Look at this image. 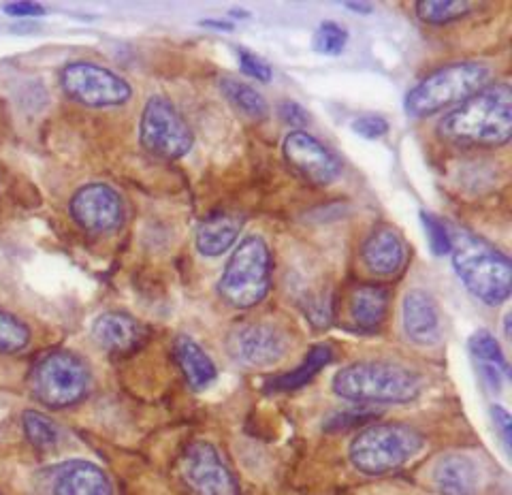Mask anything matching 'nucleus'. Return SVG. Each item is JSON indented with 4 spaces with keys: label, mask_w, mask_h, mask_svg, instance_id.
Here are the masks:
<instances>
[{
    "label": "nucleus",
    "mask_w": 512,
    "mask_h": 495,
    "mask_svg": "<svg viewBox=\"0 0 512 495\" xmlns=\"http://www.w3.org/2000/svg\"><path fill=\"white\" fill-rule=\"evenodd\" d=\"M438 135L459 148H500L512 137V90L491 84L463 101L438 124Z\"/></svg>",
    "instance_id": "1"
},
{
    "label": "nucleus",
    "mask_w": 512,
    "mask_h": 495,
    "mask_svg": "<svg viewBox=\"0 0 512 495\" xmlns=\"http://www.w3.org/2000/svg\"><path fill=\"white\" fill-rule=\"evenodd\" d=\"M333 393L357 404H408L421 395L423 380L391 361H357L333 376Z\"/></svg>",
    "instance_id": "2"
},
{
    "label": "nucleus",
    "mask_w": 512,
    "mask_h": 495,
    "mask_svg": "<svg viewBox=\"0 0 512 495\" xmlns=\"http://www.w3.org/2000/svg\"><path fill=\"white\" fill-rule=\"evenodd\" d=\"M453 237V267L463 286L485 306H502L512 291V263L485 239L459 231Z\"/></svg>",
    "instance_id": "3"
},
{
    "label": "nucleus",
    "mask_w": 512,
    "mask_h": 495,
    "mask_svg": "<svg viewBox=\"0 0 512 495\" xmlns=\"http://www.w3.org/2000/svg\"><path fill=\"white\" fill-rule=\"evenodd\" d=\"M425 438L406 423H374L361 429L348 446L352 466L367 476L389 474L423 451Z\"/></svg>",
    "instance_id": "4"
},
{
    "label": "nucleus",
    "mask_w": 512,
    "mask_h": 495,
    "mask_svg": "<svg viewBox=\"0 0 512 495\" xmlns=\"http://www.w3.org/2000/svg\"><path fill=\"white\" fill-rule=\"evenodd\" d=\"M489 77V67L476 60L446 65L429 73L406 94V114L412 118H427L457 103L461 105L474 97L478 90L489 86Z\"/></svg>",
    "instance_id": "5"
},
{
    "label": "nucleus",
    "mask_w": 512,
    "mask_h": 495,
    "mask_svg": "<svg viewBox=\"0 0 512 495\" xmlns=\"http://www.w3.org/2000/svg\"><path fill=\"white\" fill-rule=\"evenodd\" d=\"M271 289V250L261 235L244 237L218 280V295L237 310H250Z\"/></svg>",
    "instance_id": "6"
},
{
    "label": "nucleus",
    "mask_w": 512,
    "mask_h": 495,
    "mask_svg": "<svg viewBox=\"0 0 512 495\" xmlns=\"http://www.w3.org/2000/svg\"><path fill=\"white\" fill-rule=\"evenodd\" d=\"M92 374L88 363L73 350H52L30 372V389L52 410L71 408L90 393Z\"/></svg>",
    "instance_id": "7"
},
{
    "label": "nucleus",
    "mask_w": 512,
    "mask_h": 495,
    "mask_svg": "<svg viewBox=\"0 0 512 495\" xmlns=\"http://www.w3.org/2000/svg\"><path fill=\"white\" fill-rule=\"evenodd\" d=\"M141 148L165 161H178L192 150L195 135L188 122L167 97L154 94L141 111L139 120Z\"/></svg>",
    "instance_id": "8"
},
{
    "label": "nucleus",
    "mask_w": 512,
    "mask_h": 495,
    "mask_svg": "<svg viewBox=\"0 0 512 495\" xmlns=\"http://www.w3.org/2000/svg\"><path fill=\"white\" fill-rule=\"evenodd\" d=\"M60 86L71 101L86 107H118L133 97V88L124 77L88 60L64 65L60 71Z\"/></svg>",
    "instance_id": "9"
},
{
    "label": "nucleus",
    "mask_w": 512,
    "mask_h": 495,
    "mask_svg": "<svg viewBox=\"0 0 512 495\" xmlns=\"http://www.w3.org/2000/svg\"><path fill=\"white\" fill-rule=\"evenodd\" d=\"M288 346L291 342H288L286 331L265 321L239 323L224 340L229 357L250 370H267V367L278 365L286 357Z\"/></svg>",
    "instance_id": "10"
},
{
    "label": "nucleus",
    "mask_w": 512,
    "mask_h": 495,
    "mask_svg": "<svg viewBox=\"0 0 512 495\" xmlns=\"http://www.w3.org/2000/svg\"><path fill=\"white\" fill-rule=\"evenodd\" d=\"M180 472L192 495H242L233 470L212 442H190L182 455Z\"/></svg>",
    "instance_id": "11"
},
{
    "label": "nucleus",
    "mask_w": 512,
    "mask_h": 495,
    "mask_svg": "<svg viewBox=\"0 0 512 495\" xmlns=\"http://www.w3.org/2000/svg\"><path fill=\"white\" fill-rule=\"evenodd\" d=\"M69 212L88 233H114L124 225V201L116 188L103 182L79 188L69 203Z\"/></svg>",
    "instance_id": "12"
},
{
    "label": "nucleus",
    "mask_w": 512,
    "mask_h": 495,
    "mask_svg": "<svg viewBox=\"0 0 512 495\" xmlns=\"http://www.w3.org/2000/svg\"><path fill=\"white\" fill-rule=\"evenodd\" d=\"M284 158L303 178L318 186H329L340 178L342 163L325 143H320L306 131L288 133L282 143Z\"/></svg>",
    "instance_id": "13"
},
{
    "label": "nucleus",
    "mask_w": 512,
    "mask_h": 495,
    "mask_svg": "<svg viewBox=\"0 0 512 495\" xmlns=\"http://www.w3.org/2000/svg\"><path fill=\"white\" fill-rule=\"evenodd\" d=\"M43 495H114L103 468L86 459L62 461L41 476Z\"/></svg>",
    "instance_id": "14"
},
{
    "label": "nucleus",
    "mask_w": 512,
    "mask_h": 495,
    "mask_svg": "<svg viewBox=\"0 0 512 495\" xmlns=\"http://www.w3.org/2000/svg\"><path fill=\"white\" fill-rule=\"evenodd\" d=\"M402 323L408 340L416 346H436L442 340L438 303L423 289H412L406 293L402 303Z\"/></svg>",
    "instance_id": "15"
},
{
    "label": "nucleus",
    "mask_w": 512,
    "mask_h": 495,
    "mask_svg": "<svg viewBox=\"0 0 512 495\" xmlns=\"http://www.w3.org/2000/svg\"><path fill=\"white\" fill-rule=\"evenodd\" d=\"M148 338V329L126 312H105L92 323V340L111 355L137 350Z\"/></svg>",
    "instance_id": "16"
},
{
    "label": "nucleus",
    "mask_w": 512,
    "mask_h": 495,
    "mask_svg": "<svg viewBox=\"0 0 512 495\" xmlns=\"http://www.w3.org/2000/svg\"><path fill=\"white\" fill-rule=\"evenodd\" d=\"M431 483L440 495H476L480 489V470L472 457L448 453L431 468Z\"/></svg>",
    "instance_id": "17"
},
{
    "label": "nucleus",
    "mask_w": 512,
    "mask_h": 495,
    "mask_svg": "<svg viewBox=\"0 0 512 495\" xmlns=\"http://www.w3.org/2000/svg\"><path fill=\"white\" fill-rule=\"evenodd\" d=\"M363 265L376 276H393L406 263V246L397 231L376 229L361 248Z\"/></svg>",
    "instance_id": "18"
},
{
    "label": "nucleus",
    "mask_w": 512,
    "mask_h": 495,
    "mask_svg": "<svg viewBox=\"0 0 512 495\" xmlns=\"http://www.w3.org/2000/svg\"><path fill=\"white\" fill-rule=\"evenodd\" d=\"M391 293L387 286L380 284H361L350 293L348 314L352 323L361 331H376L389 314Z\"/></svg>",
    "instance_id": "19"
},
{
    "label": "nucleus",
    "mask_w": 512,
    "mask_h": 495,
    "mask_svg": "<svg viewBox=\"0 0 512 495\" xmlns=\"http://www.w3.org/2000/svg\"><path fill=\"white\" fill-rule=\"evenodd\" d=\"M173 355L190 389L205 391L214 385L218 378L216 363L190 335H178L173 344Z\"/></svg>",
    "instance_id": "20"
},
{
    "label": "nucleus",
    "mask_w": 512,
    "mask_h": 495,
    "mask_svg": "<svg viewBox=\"0 0 512 495\" xmlns=\"http://www.w3.org/2000/svg\"><path fill=\"white\" fill-rule=\"evenodd\" d=\"M239 231H242V218L235 214H212L207 216L197 231L195 244L203 257H220L233 248Z\"/></svg>",
    "instance_id": "21"
},
{
    "label": "nucleus",
    "mask_w": 512,
    "mask_h": 495,
    "mask_svg": "<svg viewBox=\"0 0 512 495\" xmlns=\"http://www.w3.org/2000/svg\"><path fill=\"white\" fill-rule=\"evenodd\" d=\"M333 359V350L329 344H316L310 348L308 357L303 359L293 372H286V374H280L276 378H271L267 382V389L269 391H295V389H301L306 387L308 382L323 370V367H327Z\"/></svg>",
    "instance_id": "22"
},
{
    "label": "nucleus",
    "mask_w": 512,
    "mask_h": 495,
    "mask_svg": "<svg viewBox=\"0 0 512 495\" xmlns=\"http://www.w3.org/2000/svg\"><path fill=\"white\" fill-rule=\"evenodd\" d=\"M220 92L222 97L227 99L239 114H244L250 120H265L269 114V105L263 94L252 88L246 82H239L233 77H222L220 79Z\"/></svg>",
    "instance_id": "23"
},
{
    "label": "nucleus",
    "mask_w": 512,
    "mask_h": 495,
    "mask_svg": "<svg viewBox=\"0 0 512 495\" xmlns=\"http://www.w3.org/2000/svg\"><path fill=\"white\" fill-rule=\"evenodd\" d=\"M416 18L429 26H446L457 22L472 11V5L466 0H419L414 5Z\"/></svg>",
    "instance_id": "24"
},
{
    "label": "nucleus",
    "mask_w": 512,
    "mask_h": 495,
    "mask_svg": "<svg viewBox=\"0 0 512 495\" xmlns=\"http://www.w3.org/2000/svg\"><path fill=\"white\" fill-rule=\"evenodd\" d=\"M22 427L26 440L39 451H50L60 442L58 425L39 410H26L22 414Z\"/></svg>",
    "instance_id": "25"
},
{
    "label": "nucleus",
    "mask_w": 512,
    "mask_h": 495,
    "mask_svg": "<svg viewBox=\"0 0 512 495\" xmlns=\"http://www.w3.org/2000/svg\"><path fill=\"white\" fill-rule=\"evenodd\" d=\"M468 348L478 365L495 367V370H500L502 374L508 376V361L504 357V350H502L500 342L493 338L491 331H487V329L476 331L468 340Z\"/></svg>",
    "instance_id": "26"
},
{
    "label": "nucleus",
    "mask_w": 512,
    "mask_h": 495,
    "mask_svg": "<svg viewBox=\"0 0 512 495\" xmlns=\"http://www.w3.org/2000/svg\"><path fill=\"white\" fill-rule=\"evenodd\" d=\"M30 344V329L18 316L0 310V353L13 355L20 353Z\"/></svg>",
    "instance_id": "27"
},
{
    "label": "nucleus",
    "mask_w": 512,
    "mask_h": 495,
    "mask_svg": "<svg viewBox=\"0 0 512 495\" xmlns=\"http://www.w3.org/2000/svg\"><path fill=\"white\" fill-rule=\"evenodd\" d=\"M348 45V30L338 22H323L312 35V50L323 56H340Z\"/></svg>",
    "instance_id": "28"
},
{
    "label": "nucleus",
    "mask_w": 512,
    "mask_h": 495,
    "mask_svg": "<svg viewBox=\"0 0 512 495\" xmlns=\"http://www.w3.org/2000/svg\"><path fill=\"white\" fill-rule=\"evenodd\" d=\"M421 222H423V229L427 233V242H429L431 252H434L436 257L451 254L453 237H451V233H448V227L444 225V222L429 212H421Z\"/></svg>",
    "instance_id": "29"
},
{
    "label": "nucleus",
    "mask_w": 512,
    "mask_h": 495,
    "mask_svg": "<svg viewBox=\"0 0 512 495\" xmlns=\"http://www.w3.org/2000/svg\"><path fill=\"white\" fill-rule=\"evenodd\" d=\"M350 129L363 139L376 141L389 133V122L387 118H382L378 114H365V116H359L357 120H352Z\"/></svg>",
    "instance_id": "30"
},
{
    "label": "nucleus",
    "mask_w": 512,
    "mask_h": 495,
    "mask_svg": "<svg viewBox=\"0 0 512 495\" xmlns=\"http://www.w3.org/2000/svg\"><path fill=\"white\" fill-rule=\"evenodd\" d=\"M237 58H239V69H242L252 79H259V82L267 84L271 75H274V71H271L267 62L252 52L237 50Z\"/></svg>",
    "instance_id": "31"
},
{
    "label": "nucleus",
    "mask_w": 512,
    "mask_h": 495,
    "mask_svg": "<svg viewBox=\"0 0 512 495\" xmlns=\"http://www.w3.org/2000/svg\"><path fill=\"white\" fill-rule=\"evenodd\" d=\"M374 414L367 410H344V412H335L325 421L323 429L327 431H340V429H348V427H357L363 425L367 421H372Z\"/></svg>",
    "instance_id": "32"
},
{
    "label": "nucleus",
    "mask_w": 512,
    "mask_h": 495,
    "mask_svg": "<svg viewBox=\"0 0 512 495\" xmlns=\"http://www.w3.org/2000/svg\"><path fill=\"white\" fill-rule=\"evenodd\" d=\"M278 118L286 126H291V129H295V131H301L303 126H306L308 120H310L308 111L303 109L299 103H295V101H282V103H278Z\"/></svg>",
    "instance_id": "33"
},
{
    "label": "nucleus",
    "mask_w": 512,
    "mask_h": 495,
    "mask_svg": "<svg viewBox=\"0 0 512 495\" xmlns=\"http://www.w3.org/2000/svg\"><path fill=\"white\" fill-rule=\"evenodd\" d=\"M491 419L495 429H498V434L506 446V451H510V444H512V419L508 410H504L502 406H491Z\"/></svg>",
    "instance_id": "34"
},
{
    "label": "nucleus",
    "mask_w": 512,
    "mask_h": 495,
    "mask_svg": "<svg viewBox=\"0 0 512 495\" xmlns=\"http://www.w3.org/2000/svg\"><path fill=\"white\" fill-rule=\"evenodd\" d=\"M3 11L11 18H41L47 13L39 3H7L3 5Z\"/></svg>",
    "instance_id": "35"
},
{
    "label": "nucleus",
    "mask_w": 512,
    "mask_h": 495,
    "mask_svg": "<svg viewBox=\"0 0 512 495\" xmlns=\"http://www.w3.org/2000/svg\"><path fill=\"white\" fill-rule=\"evenodd\" d=\"M201 26L214 28V30H227V33H231V30H233V24H231V22H220V20H203Z\"/></svg>",
    "instance_id": "36"
},
{
    "label": "nucleus",
    "mask_w": 512,
    "mask_h": 495,
    "mask_svg": "<svg viewBox=\"0 0 512 495\" xmlns=\"http://www.w3.org/2000/svg\"><path fill=\"white\" fill-rule=\"evenodd\" d=\"M344 7L355 11V13H365V15L374 11V5H370V3H344Z\"/></svg>",
    "instance_id": "37"
},
{
    "label": "nucleus",
    "mask_w": 512,
    "mask_h": 495,
    "mask_svg": "<svg viewBox=\"0 0 512 495\" xmlns=\"http://www.w3.org/2000/svg\"><path fill=\"white\" fill-rule=\"evenodd\" d=\"M231 15H233V18H248V13H244V11H237V9H233V11H231Z\"/></svg>",
    "instance_id": "38"
},
{
    "label": "nucleus",
    "mask_w": 512,
    "mask_h": 495,
    "mask_svg": "<svg viewBox=\"0 0 512 495\" xmlns=\"http://www.w3.org/2000/svg\"><path fill=\"white\" fill-rule=\"evenodd\" d=\"M506 338H510V314L506 316Z\"/></svg>",
    "instance_id": "39"
}]
</instances>
